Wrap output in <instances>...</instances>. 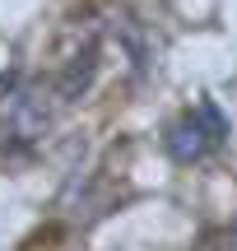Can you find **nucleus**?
Segmentation results:
<instances>
[{"label": "nucleus", "mask_w": 237, "mask_h": 251, "mask_svg": "<svg viewBox=\"0 0 237 251\" xmlns=\"http://www.w3.org/2000/svg\"><path fill=\"white\" fill-rule=\"evenodd\" d=\"M5 98H0V117H5V130L9 140L19 144H37L47 130L56 126V89H42V84H19V79H5Z\"/></svg>", "instance_id": "f257e3e1"}, {"label": "nucleus", "mask_w": 237, "mask_h": 251, "mask_svg": "<svg viewBox=\"0 0 237 251\" xmlns=\"http://www.w3.org/2000/svg\"><path fill=\"white\" fill-rule=\"evenodd\" d=\"M223 135H228V121L219 117V107H214V102H200L191 117H182V121L167 126L163 144H167V153H172L177 163H200Z\"/></svg>", "instance_id": "f03ea898"}, {"label": "nucleus", "mask_w": 237, "mask_h": 251, "mask_svg": "<svg viewBox=\"0 0 237 251\" xmlns=\"http://www.w3.org/2000/svg\"><path fill=\"white\" fill-rule=\"evenodd\" d=\"M93 75H98V47H93V42L84 47V51H65L61 56V70H56V79H51L56 98L70 102V98H79V93H89Z\"/></svg>", "instance_id": "7ed1b4c3"}, {"label": "nucleus", "mask_w": 237, "mask_h": 251, "mask_svg": "<svg viewBox=\"0 0 237 251\" xmlns=\"http://www.w3.org/2000/svg\"><path fill=\"white\" fill-rule=\"evenodd\" d=\"M233 237H237V228H233Z\"/></svg>", "instance_id": "20e7f679"}]
</instances>
